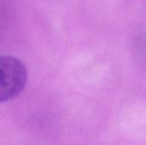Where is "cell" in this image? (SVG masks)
<instances>
[{
	"label": "cell",
	"instance_id": "cell-1",
	"mask_svg": "<svg viewBox=\"0 0 146 145\" xmlns=\"http://www.w3.org/2000/svg\"><path fill=\"white\" fill-rule=\"evenodd\" d=\"M27 79V69L18 59L10 56L0 58V101L15 98L24 89Z\"/></svg>",
	"mask_w": 146,
	"mask_h": 145
}]
</instances>
